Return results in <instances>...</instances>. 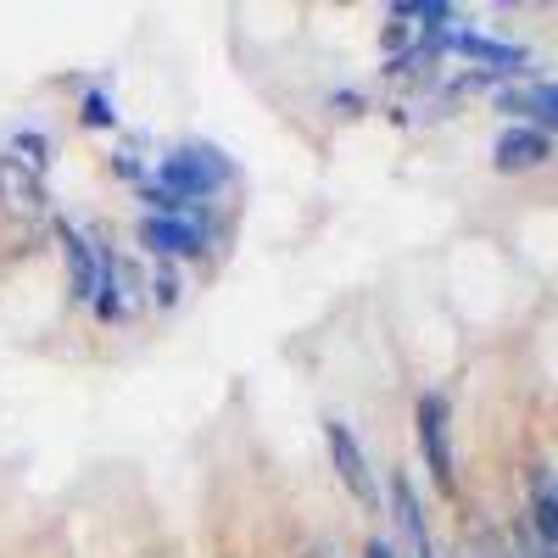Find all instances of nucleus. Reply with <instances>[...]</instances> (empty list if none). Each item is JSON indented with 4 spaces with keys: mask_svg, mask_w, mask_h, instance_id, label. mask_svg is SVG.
Instances as JSON below:
<instances>
[{
    "mask_svg": "<svg viewBox=\"0 0 558 558\" xmlns=\"http://www.w3.org/2000/svg\"><path fill=\"white\" fill-rule=\"evenodd\" d=\"M45 151H51V146H45L39 134H17V140H12V157H23L34 173H45Z\"/></svg>",
    "mask_w": 558,
    "mask_h": 558,
    "instance_id": "12",
    "label": "nucleus"
},
{
    "mask_svg": "<svg viewBox=\"0 0 558 558\" xmlns=\"http://www.w3.org/2000/svg\"><path fill=\"white\" fill-rule=\"evenodd\" d=\"M418 447H425V463H430V481L452 497L458 475H452V447H447V397H418Z\"/></svg>",
    "mask_w": 558,
    "mask_h": 558,
    "instance_id": "4",
    "label": "nucleus"
},
{
    "mask_svg": "<svg viewBox=\"0 0 558 558\" xmlns=\"http://www.w3.org/2000/svg\"><path fill=\"white\" fill-rule=\"evenodd\" d=\"M0 218H7V229H17V235H34L45 223V184L12 151H0Z\"/></svg>",
    "mask_w": 558,
    "mask_h": 558,
    "instance_id": "2",
    "label": "nucleus"
},
{
    "mask_svg": "<svg viewBox=\"0 0 558 558\" xmlns=\"http://www.w3.org/2000/svg\"><path fill=\"white\" fill-rule=\"evenodd\" d=\"M51 229H57V241H62V252H68L73 302L96 307V296H101V257H96V241H89V235H78V229H73L68 218H51Z\"/></svg>",
    "mask_w": 558,
    "mask_h": 558,
    "instance_id": "5",
    "label": "nucleus"
},
{
    "mask_svg": "<svg viewBox=\"0 0 558 558\" xmlns=\"http://www.w3.org/2000/svg\"><path fill=\"white\" fill-rule=\"evenodd\" d=\"M525 486H531V536L558 553V470L553 463H531Z\"/></svg>",
    "mask_w": 558,
    "mask_h": 558,
    "instance_id": "8",
    "label": "nucleus"
},
{
    "mask_svg": "<svg viewBox=\"0 0 558 558\" xmlns=\"http://www.w3.org/2000/svg\"><path fill=\"white\" fill-rule=\"evenodd\" d=\"M502 112H531L547 129H558V84H531V89H502Z\"/></svg>",
    "mask_w": 558,
    "mask_h": 558,
    "instance_id": "11",
    "label": "nucleus"
},
{
    "mask_svg": "<svg viewBox=\"0 0 558 558\" xmlns=\"http://www.w3.org/2000/svg\"><path fill=\"white\" fill-rule=\"evenodd\" d=\"M157 302H162V307H173V302H179V274H173V268H162V274H157Z\"/></svg>",
    "mask_w": 558,
    "mask_h": 558,
    "instance_id": "16",
    "label": "nucleus"
},
{
    "mask_svg": "<svg viewBox=\"0 0 558 558\" xmlns=\"http://www.w3.org/2000/svg\"><path fill=\"white\" fill-rule=\"evenodd\" d=\"M324 441H330V458H336L341 486H347L363 508H380V486H375V470H368V458H363L357 436L341 425V418H330V425H324Z\"/></svg>",
    "mask_w": 558,
    "mask_h": 558,
    "instance_id": "3",
    "label": "nucleus"
},
{
    "mask_svg": "<svg viewBox=\"0 0 558 558\" xmlns=\"http://www.w3.org/2000/svg\"><path fill=\"white\" fill-rule=\"evenodd\" d=\"M363 558H397V553H391L386 542H368V547H363Z\"/></svg>",
    "mask_w": 558,
    "mask_h": 558,
    "instance_id": "17",
    "label": "nucleus"
},
{
    "mask_svg": "<svg viewBox=\"0 0 558 558\" xmlns=\"http://www.w3.org/2000/svg\"><path fill=\"white\" fill-rule=\"evenodd\" d=\"M391 520H397V531H402V542H408L413 558H436V542H430V525H425V508H418L413 481H408L402 470L391 475Z\"/></svg>",
    "mask_w": 558,
    "mask_h": 558,
    "instance_id": "7",
    "label": "nucleus"
},
{
    "mask_svg": "<svg viewBox=\"0 0 558 558\" xmlns=\"http://www.w3.org/2000/svg\"><path fill=\"white\" fill-rule=\"evenodd\" d=\"M302 558H324V553H318V547H313V553H302Z\"/></svg>",
    "mask_w": 558,
    "mask_h": 558,
    "instance_id": "18",
    "label": "nucleus"
},
{
    "mask_svg": "<svg viewBox=\"0 0 558 558\" xmlns=\"http://www.w3.org/2000/svg\"><path fill=\"white\" fill-rule=\"evenodd\" d=\"M140 241L157 257H202L207 252V223L191 218H140Z\"/></svg>",
    "mask_w": 558,
    "mask_h": 558,
    "instance_id": "6",
    "label": "nucleus"
},
{
    "mask_svg": "<svg viewBox=\"0 0 558 558\" xmlns=\"http://www.w3.org/2000/svg\"><path fill=\"white\" fill-rule=\"evenodd\" d=\"M475 558H520V553H514V542H508L502 531H481L475 536Z\"/></svg>",
    "mask_w": 558,
    "mask_h": 558,
    "instance_id": "13",
    "label": "nucleus"
},
{
    "mask_svg": "<svg viewBox=\"0 0 558 558\" xmlns=\"http://www.w3.org/2000/svg\"><path fill=\"white\" fill-rule=\"evenodd\" d=\"M547 157H553L547 129H508V134H497V151H492V162L502 173H525V168H536Z\"/></svg>",
    "mask_w": 558,
    "mask_h": 558,
    "instance_id": "9",
    "label": "nucleus"
},
{
    "mask_svg": "<svg viewBox=\"0 0 558 558\" xmlns=\"http://www.w3.org/2000/svg\"><path fill=\"white\" fill-rule=\"evenodd\" d=\"M223 179H229V157L218 146H179V151L162 157V191L179 196L184 207L196 196H213Z\"/></svg>",
    "mask_w": 558,
    "mask_h": 558,
    "instance_id": "1",
    "label": "nucleus"
},
{
    "mask_svg": "<svg viewBox=\"0 0 558 558\" xmlns=\"http://www.w3.org/2000/svg\"><path fill=\"white\" fill-rule=\"evenodd\" d=\"M78 118H84L89 129H107V123H112V101L101 96V89H89V96H84V112H78Z\"/></svg>",
    "mask_w": 558,
    "mask_h": 558,
    "instance_id": "14",
    "label": "nucleus"
},
{
    "mask_svg": "<svg viewBox=\"0 0 558 558\" xmlns=\"http://www.w3.org/2000/svg\"><path fill=\"white\" fill-rule=\"evenodd\" d=\"M452 45H458L463 57H475V62L497 68V73H520V68H525V51H520V45H497V39H481V34H452Z\"/></svg>",
    "mask_w": 558,
    "mask_h": 558,
    "instance_id": "10",
    "label": "nucleus"
},
{
    "mask_svg": "<svg viewBox=\"0 0 558 558\" xmlns=\"http://www.w3.org/2000/svg\"><path fill=\"white\" fill-rule=\"evenodd\" d=\"M112 168H118L123 179H134V184H146V162H134V151H118V157H112Z\"/></svg>",
    "mask_w": 558,
    "mask_h": 558,
    "instance_id": "15",
    "label": "nucleus"
}]
</instances>
